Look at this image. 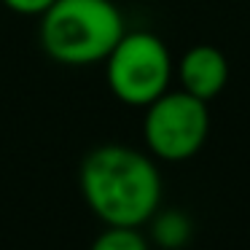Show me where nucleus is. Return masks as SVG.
Wrapping results in <instances>:
<instances>
[{
    "mask_svg": "<svg viewBox=\"0 0 250 250\" xmlns=\"http://www.w3.org/2000/svg\"><path fill=\"white\" fill-rule=\"evenodd\" d=\"M86 207L105 226H143L162 205V175L151 156L108 143L89 151L78 169Z\"/></svg>",
    "mask_w": 250,
    "mask_h": 250,
    "instance_id": "obj_1",
    "label": "nucleus"
},
{
    "mask_svg": "<svg viewBox=\"0 0 250 250\" xmlns=\"http://www.w3.org/2000/svg\"><path fill=\"white\" fill-rule=\"evenodd\" d=\"M126 33L113 0H57L41 17V49L60 65L105 62Z\"/></svg>",
    "mask_w": 250,
    "mask_h": 250,
    "instance_id": "obj_2",
    "label": "nucleus"
},
{
    "mask_svg": "<svg viewBox=\"0 0 250 250\" xmlns=\"http://www.w3.org/2000/svg\"><path fill=\"white\" fill-rule=\"evenodd\" d=\"M105 81L119 103L129 108L151 105L172 81V57L167 43L148 30L124 33L105 57Z\"/></svg>",
    "mask_w": 250,
    "mask_h": 250,
    "instance_id": "obj_3",
    "label": "nucleus"
},
{
    "mask_svg": "<svg viewBox=\"0 0 250 250\" xmlns=\"http://www.w3.org/2000/svg\"><path fill=\"white\" fill-rule=\"evenodd\" d=\"M210 135L207 103L186 89L164 92L143 116V137L148 151L162 162H186L196 156Z\"/></svg>",
    "mask_w": 250,
    "mask_h": 250,
    "instance_id": "obj_4",
    "label": "nucleus"
},
{
    "mask_svg": "<svg viewBox=\"0 0 250 250\" xmlns=\"http://www.w3.org/2000/svg\"><path fill=\"white\" fill-rule=\"evenodd\" d=\"M178 78L188 94L210 103L229 83V60L218 46H191L178 62Z\"/></svg>",
    "mask_w": 250,
    "mask_h": 250,
    "instance_id": "obj_5",
    "label": "nucleus"
},
{
    "mask_svg": "<svg viewBox=\"0 0 250 250\" xmlns=\"http://www.w3.org/2000/svg\"><path fill=\"white\" fill-rule=\"evenodd\" d=\"M151 221H153V226H151L153 242L162 245V248L175 250V248H183L191 239V223L183 212H178V210L159 212L156 210V215H153Z\"/></svg>",
    "mask_w": 250,
    "mask_h": 250,
    "instance_id": "obj_6",
    "label": "nucleus"
},
{
    "mask_svg": "<svg viewBox=\"0 0 250 250\" xmlns=\"http://www.w3.org/2000/svg\"><path fill=\"white\" fill-rule=\"evenodd\" d=\"M89 250H151L140 226H105L94 237Z\"/></svg>",
    "mask_w": 250,
    "mask_h": 250,
    "instance_id": "obj_7",
    "label": "nucleus"
},
{
    "mask_svg": "<svg viewBox=\"0 0 250 250\" xmlns=\"http://www.w3.org/2000/svg\"><path fill=\"white\" fill-rule=\"evenodd\" d=\"M0 3L19 17H43L57 0H0Z\"/></svg>",
    "mask_w": 250,
    "mask_h": 250,
    "instance_id": "obj_8",
    "label": "nucleus"
}]
</instances>
